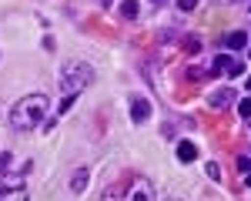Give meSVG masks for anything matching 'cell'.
I'll use <instances>...</instances> for the list:
<instances>
[{
  "instance_id": "e0dca14e",
  "label": "cell",
  "mask_w": 251,
  "mask_h": 201,
  "mask_svg": "<svg viewBox=\"0 0 251 201\" xmlns=\"http://www.w3.org/2000/svg\"><path fill=\"white\" fill-rule=\"evenodd\" d=\"M208 178H221V168H218V164H214V161H208Z\"/></svg>"
},
{
  "instance_id": "ac0fdd59",
  "label": "cell",
  "mask_w": 251,
  "mask_h": 201,
  "mask_svg": "<svg viewBox=\"0 0 251 201\" xmlns=\"http://www.w3.org/2000/svg\"><path fill=\"white\" fill-rule=\"evenodd\" d=\"M204 77V71H201V67H191V71H188V80H201Z\"/></svg>"
},
{
  "instance_id": "6da1fadb",
  "label": "cell",
  "mask_w": 251,
  "mask_h": 201,
  "mask_svg": "<svg viewBox=\"0 0 251 201\" xmlns=\"http://www.w3.org/2000/svg\"><path fill=\"white\" fill-rule=\"evenodd\" d=\"M47 111H50V98H47V94H27V98H20L17 104H14V111H10V127H17V131L37 127L40 121L47 118Z\"/></svg>"
},
{
  "instance_id": "30bf717a",
  "label": "cell",
  "mask_w": 251,
  "mask_h": 201,
  "mask_svg": "<svg viewBox=\"0 0 251 201\" xmlns=\"http://www.w3.org/2000/svg\"><path fill=\"white\" fill-rule=\"evenodd\" d=\"M87 178H91V175H87V168H77V171H74V175H71V191H84V188H87Z\"/></svg>"
},
{
  "instance_id": "52a82bcc",
  "label": "cell",
  "mask_w": 251,
  "mask_h": 201,
  "mask_svg": "<svg viewBox=\"0 0 251 201\" xmlns=\"http://www.w3.org/2000/svg\"><path fill=\"white\" fill-rule=\"evenodd\" d=\"M151 118V100L148 98H131V121L141 124V121Z\"/></svg>"
},
{
  "instance_id": "7a4b0ae2",
  "label": "cell",
  "mask_w": 251,
  "mask_h": 201,
  "mask_svg": "<svg viewBox=\"0 0 251 201\" xmlns=\"http://www.w3.org/2000/svg\"><path fill=\"white\" fill-rule=\"evenodd\" d=\"M91 80H94V67L87 60H67L64 71H60V91L64 94H80Z\"/></svg>"
},
{
  "instance_id": "8992f818",
  "label": "cell",
  "mask_w": 251,
  "mask_h": 201,
  "mask_svg": "<svg viewBox=\"0 0 251 201\" xmlns=\"http://www.w3.org/2000/svg\"><path fill=\"white\" fill-rule=\"evenodd\" d=\"M231 100H234V91L221 87V91H211L208 94V107L211 111H225V107H231Z\"/></svg>"
},
{
  "instance_id": "277c9868",
  "label": "cell",
  "mask_w": 251,
  "mask_h": 201,
  "mask_svg": "<svg viewBox=\"0 0 251 201\" xmlns=\"http://www.w3.org/2000/svg\"><path fill=\"white\" fill-rule=\"evenodd\" d=\"M211 71L214 74H231V77H238V74H245V64L228 57V54H218V57L211 60Z\"/></svg>"
},
{
  "instance_id": "4fadbf2b",
  "label": "cell",
  "mask_w": 251,
  "mask_h": 201,
  "mask_svg": "<svg viewBox=\"0 0 251 201\" xmlns=\"http://www.w3.org/2000/svg\"><path fill=\"white\" fill-rule=\"evenodd\" d=\"M10 161H14L10 151H0V171H7V168H10Z\"/></svg>"
},
{
  "instance_id": "603a6c76",
  "label": "cell",
  "mask_w": 251,
  "mask_h": 201,
  "mask_svg": "<svg viewBox=\"0 0 251 201\" xmlns=\"http://www.w3.org/2000/svg\"><path fill=\"white\" fill-rule=\"evenodd\" d=\"M248 175H251V171H248Z\"/></svg>"
},
{
  "instance_id": "44dd1931",
  "label": "cell",
  "mask_w": 251,
  "mask_h": 201,
  "mask_svg": "<svg viewBox=\"0 0 251 201\" xmlns=\"http://www.w3.org/2000/svg\"><path fill=\"white\" fill-rule=\"evenodd\" d=\"M154 3H168V0H154Z\"/></svg>"
},
{
  "instance_id": "9c48e42d",
  "label": "cell",
  "mask_w": 251,
  "mask_h": 201,
  "mask_svg": "<svg viewBox=\"0 0 251 201\" xmlns=\"http://www.w3.org/2000/svg\"><path fill=\"white\" fill-rule=\"evenodd\" d=\"M225 44H228L231 50H241V47H248V34H245V30H231V34L225 37Z\"/></svg>"
},
{
  "instance_id": "8fae6325",
  "label": "cell",
  "mask_w": 251,
  "mask_h": 201,
  "mask_svg": "<svg viewBox=\"0 0 251 201\" xmlns=\"http://www.w3.org/2000/svg\"><path fill=\"white\" fill-rule=\"evenodd\" d=\"M137 14H141L137 0H124V3H121V17H124V20H134Z\"/></svg>"
},
{
  "instance_id": "5bb4252c",
  "label": "cell",
  "mask_w": 251,
  "mask_h": 201,
  "mask_svg": "<svg viewBox=\"0 0 251 201\" xmlns=\"http://www.w3.org/2000/svg\"><path fill=\"white\" fill-rule=\"evenodd\" d=\"M184 47H188L191 54H198V50H201V40H198V37H188V40H184Z\"/></svg>"
},
{
  "instance_id": "5b68a950",
  "label": "cell",
  "mask_w": 251,
  "mask_h": 201,
  "mask_svg": "<svg viewBox=\"0 0 251 201\" xmlns=\"http://www.w3.org/2000/svg\"><path fill=\"white\" fill-rule=\"evenodd\" d=\"M0 201H30V191H27L24 184L3 181V184H0Z\"/></svg>"
},
{
  "instance_id": "7c38bea8",
  "label": "cell",
  "mask_w": 251,
  "mask_h": 201,
  "mask_svg": "<svg viewBox=\"0 0 251 201\" xmlns=\"http://www.w3.org/2000/svg\"><path fill=\"white\" fill-rule=\"evenodd\" d=\"M194 7H198V0H177V10H184V14H191Z\"/></svg>"
},
{
  "instance_id": "7402d4cb",
  "label": "cell",
  "mask_w": 251,
  "mask_h": 201,
  "mask_svg": "<svg viewBox=\"0 0 251 201\" xmlns=\"http://www.w3.org/2000/svg\"><path fill=\"white\" fill-rule=\"evenodd\" d=\"M248 91H251V77H248Z\"/></svg>"
},
{
  "instance_id": "ba28073f",
  "label": "cell",
  "mask_w": 251,
  "mask_h": 201,
  "mask_svg": "<svg viewBox=\"0 0 251 201\" xmlns=\"http://www.w3.org/2000/svg\"><path fill=\"white\" fill-rule=\"evenodd\" d=\"M194 158H198V148H194L191 141H181V144H177V161H184V164H191Z\"/></svg>"
},
{
  "instance_id": "ffe728a7",
  "label": "cell",
  "mask_w": 251,
  "mask_h": 201,
  "mask_svg": "<svg viewBox=\"0 0 251 201\" xmlns=\"http://www.w3.org/2000/svg\"><path fill=\"white\" fill-rule=\"evenodd\" d=\"M161 201H181L177 195H161Z\"/></svg>"
},
{
  "instance_id": "3957f363",
  "label": "cell",
  "mask_w": 251,
  "mask_h": 201,
  "mask_svg": "<svg viewBox=\"0 0 251 201\" xmlns=\"http://www.w3.org/2000/svg\"><path fill=\"white\" fill-rule=\"evenodd\" d=\"M124 201H157V191H154V184H151V178H134L127 184Z\"/></svg>"
},
{
  "instance_id": "d6986e66",
  "label": "cell",
  "mask_w": 251,
  "mask_h": 201,
  "mask_svg": "<svg viewBox=\"0 0 251 201\" xmlns=\"http://www.w3.org/2000/svg\"><path fill=\"white\" fill-rule=\"evenodd\" d=\"M71 104H74V94H64V100H60V111H67Z\"/></svg>"
},
{
  "instance_id": "2e32d148",
  "label": "cell",
  "mask_w": 251,
  "mask_h": 201,
  "mask_svg": "<svg viewBox=\"0 0 251 201\" xmlns=\"http://www.w3.org/2000/svg\"><path fill=\"white\" fill-rule=\"evenodd\" d=\"M238 114H241V118H251V100H241V104H238Z\"/></svg>"
},
{
  "instance_id": "9a60e30c",
  "label": "cell",
  "mask_w": 251,
  "mask_h": 201,
  "mask_svg": "<svg viewBox=\"0 0 251 201\" xmlns=\"http://www.w3.org/2000/svg\"><path fill=\"white\" fill-rule=\"evenodd\" d=\"M238 171H245V175L251 171V158H248V154H241V158H238Z\"/></svg>"
}]
</instances>
